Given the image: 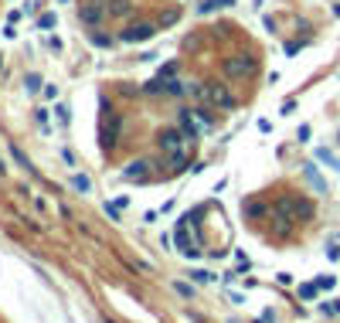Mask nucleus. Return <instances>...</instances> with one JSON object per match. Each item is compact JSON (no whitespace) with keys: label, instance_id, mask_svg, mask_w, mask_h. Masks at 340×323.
Returning <instances> with one entry per match:
<instances>
[{"label":"nucleus","instance_id":"ddd939ff","mask_svg":"<svg viewBox=\"0 0 340 323\" xmlns=\"http://www.w3.org/2000/svg\"><path fill=\"white\" fill-rule=\"evenodd\" d=\"M317 157H320L323 163H330L334 170H340V160H337V157H334V153H330V150H317Z\"/></svg>","mask_w":340,"mask_h":323},{"label":"nucleus","instance_id":"9b49d317","mask_svg":"<svg viewBox=\"0 0 340 323\" xmlns=\"http://www.w3.org/2000/svg\"><path fill=\"white\" fill-rule=\"evenodd\" d=\"M317 289H320L317 282H303L299 286V300H317Z\"/></svg>","mask_w":340,"mask_h":323},{"label":"nucleus","instance_id":"b1692460","mask_svg":"<svg viewBox=\"0 0 340 323\" xmlns=\"http://www.w3.org/2000/svg\"><path fill=\"white\" fill-rule=\"evenodd\" d=\"M177 293H181V296H191V293H194V289H191V286H187V282H177Z\"/></svg>","mask_w":340,"mask_h":323},{"label":"nucleus","instance_id":"aec40b11","mask_svg":"<svg viewBox=\"0 0 340 323\" xmlns=\"http://www.w3.org/2000/svg\"><path fill=\"white\" fill-rule=\"evenodd\" d=\"M317 286H320V289H334V276H323Z\"/></svg>","mask_w":340,"mask_h":323},{"label":"nucleus","instance_id":"bb28decb","mask_svg":"<svg viewBox=\"0 0 340 323\" xmlns=\"http://www.w3.org/2000/svg\"><path fill=\"white\" fill-rule=\"evenodd\" d=\"M3 170H7V167H3V160H0V174H3Z\"/></svg>","mask_w":340,"mask_h":323},{"label":"nucleus","instance_id":"6e6552de","mask_svg":"<svg viewBox=\"0 0 340 323\" xmlns=\"http://www.w3.org/2000/svg\"><path fill=\"white\" fill-rule=\"evenodd\" d=\"M187 276H191L198 286H207V282H214V272H211V269H194V272H187Z\"/></svg>","mask_w":340,"mask_h":323},{"label":"nucleus","instance_id":"5701e85b","mask_svg":"<svg viewBox=\"0 0 340 323\" xmlns=\"http://www.w3.org/2000/svg\"><path fill=\"white\" fill-rule=\"evenodd\" d=\"M41 27H55V14H45L41 17Z\"/></svg>","mask_w":340,"mask_h":323},{"label":"nucleus","instance_id":"9d476101","mask_svg":"<svg viewBox=\"0 0 340 323\" xmlns=\"http://www.w3.org/2000/svg\"><path fill=\"white\" fill-rule=\"evenodd\" d=\"M228 3H235V0H204L198 10H201V14H211V10H218V7H228Z\"/></svg>","mask_w":340,"mask_h":323},{"label":"nucleus","instance_id":"393cba45","mask_svg":"<svg viewBox=\"0 0 340 323\" xmlns=\"http://www.w3.org/2000/svg\"><path fill=\"white\" fill-rule=\"evenodd\" d=\"M55 113H58V119H62V123H68V106H58Z\"/></svg>","mask_w":340,"mask_h":323},{"label":"nucleus","instance_id":"f03ea898","mask_svg":"<svg viewBox=\"0 0 340 323\" xmlns=\"http://www.w3.org/2000/svg\"><path fill=\"white\" fill-rule=\"evenodd\" d=\"M255 68V58H249V55H242V58H231V62L225 65V71L231 75V78H242V75H249Z\"/></svg>","mask_w":340,"mask_h":323},{"label":"nucleus","instance_id":"2eb2a0df","mask_svg":"<svg viewBox=\"0 0 340 323\" xmlns=\"http://www.w3.org/2000/svg\"><path fill=\"white\" fill-rule=\"evenodd\" d=\"M167 92H170V95H184L187 89H184V85H181V82L174 78V82H167Z\"/></svg>","mask_w":340,"mask_h":323},{"label":"nucleus","instance_id":"412c9836","mask_svg":"<svg viewBox=\"0 0 340 323\" xmlns=\"http://www.w3.org/2000/svg\"><path fill=\"white\" fill-rule=\"evenodd\" d=\"M174 71H177V65H174V62L163 65V68H160V78H167V75H174Z\"/></svg>","mask_w":340,"mask_h":323},{"label":"nucleus","instance_id":"39448f33","mask_svg":"<svg viewBox=\"0 0 340 323\" xmlns=\"http://www.w3.org/2000/svg\"><path fill=\"white\" fill-rule=\"evenodd\" d=\"M181 139H184V129H163V133H160V146H163V150L181 146Z\"/></svg>","mask_w":340,"mask_h":323},{"label":"nucleus","instance_id":"f8f14e48","mask_svg":"<svg viewBox=\"0 0 340 323\" xmlns=\"http://www.w3.org/2000/svg\"><path fill=\"white\" fill-rule=\"evenodd\" d=\"M10 157H14V160H17V163H21L24 170H31V174H34V167H31V160H27V157H24V153H21L17 146H10Z\"/></svg>","mask_w":340,"mask_h":323},{"label":"nucleus","instance_id":"a211bd4d","mask_svg":"<svg viewBox=\"0 0 340 323\" xmlns=\"http://www.w3.org/2000/svg\"><path fill=\"white\" fill-rule=\"evenodd\" d=\"M293 109H296V99H286V102H282V116H289Z\"/></svg>","mask_w":340,"mask_h":323},{"label":"nucleus","instance_id":"7ed1b4c3","mask_svg":"<svg viewBox=\"0 0 340 323\" xmlns=\"http://www.w3.org/2000/svg\"><path fill=\"white\" fill-rule=\"evenodd\" d=\"M150 174V163H143V160H136V163H130L126 170H123V181H143Z\"/></svg>","mask_w":340,"mask_h":323},{"label":"nucleus","instance_id":"0eeeda50","mask_svg":"<svg viewBox=\"0 0 340 323\" xmlns=\"http://www.w3.org/2000/svg\"><path fill=\"white\" fill-rule=\"evenodd\" d=\"M116 126H119V119H113V123L102 126V146L106 150H113V143H116Z\"/></svg>","mask_w":340,"mask_h":323},{"label":"nucleus","instance_id":"20e7f679","mask_svg":"<svg viewBox=\"0 0 340 323\" xmlns=\"http://www.w3.org/2000/svg\"><path fill=\"white\" fill-rule=\"evenodd\" d=\"M191 116H194L191 109H181V113H177V123H181V129H184V136H198V133H201V126H194Z\"/></svg>","mask_w":340,"mask_h":323},{"label":"nucleus","instance_id":"423d86ee","mask_svg":"<svg viewBox=\"0 0 340 323\" xmlns=\"http://www.w3.org/2000/svg\"><path fill=\"white\" fill-rule=\"evenodd\" d=\"M204 95H211V99H214L218 106H231V95H228V92H225L221 85H211V89H204Z\"/></svg>","mask_w":340,"mask_h":323},{"label":"nucleus","instance_id":"4be33fe9","mask_svg":"<svg viewBox=\"0 0 340 323\" xmlns=\"http://www.w3.org/2000/svg\"><path fill=\"white\" fill-rule=\"evenodd\" d=\"M34 116H38V123H41V126L48 129V109H38V113H34Z\"/></svg>","mask_w":340,"mask_h":323},{"label":"nucleus","instance_id":"a878e982","mask_svg":"<svg viewBox=\"0 0 340 323\" xmlns=\"http://www.w3.org/2000/svg\"><path fill=\"white\" fill-rule=\"evenodd\" d=\"M323 313H340V303H327V306H323Z\"/></svg>","mask_w":340,"mask_h":323},{"label":"nucleus","instance_id":"4468645a","mask_svg":"<svg viewBox=\"0 0 340 323\" xmlns=\"http://www.w3.org/2000/svg\"><path fill=\"white\" fill-rule=\"evenodd\" d=\"M296 214H299V218H310V214H313V204H310V201H296Z\"/></svg>","mask_w":340,"mask_h":323},{"label":"nucleus","instance_id":"f257e3e1","mask_svg":"<svg viewBox=\"0 0 340 323\" xmlns=\"http://www.w3.org/2000/svg\"><path fill=\"white\" fill-rule=\"evenodd\" d=\"M153 34H157L153 24H136V27H130V31L119 34V41H123V45H136V41H150Z\"/></svg>","mask_w":340,"mask_h":323},{"label":"nucleus","instance_id":"1a4fd4ad","mask_svg":"<svg viewBox=\"0 0 340 323\" xmlns=\"http://www.w3.org/2000/svg\"><path fill=\"white\" fill-rule=\"evenodd\" d=\"M306 177L313 181V187H317V191H327V184H323V177L317 174V167H313V163H306Z\"/></svg>","mask_w":340,"mask_h":323},{"label":"nucleus","instance_id":"6ab92c4d","mask_svg":"<svg viewBox=\"0 0 340 323\" xmlns=\"http://www.w3.org/2000/svg\"><path fill=\"white\" fill-rule=\"evenodd\" d=\"M71 184H75L78 191H89V181H85V177H71Z\"/></svg>","mask_w":340,"mask_h":323},{"label":"nucleus","instance_id":"cd10ccee","mask_svg":"<svg viewBox=\"0 0 340 323\" xmlns=\"http://www.w3.org/2000/svg\"><path fill=\"white\" fill-rule=\"evenodd\" d=\"M337 143H340V133H337Z\"/></svg>","mask_w":340,"mask_h":323},{"label":"nucleus","instance_id":"f3484780","mask_svg":"<svg viewBox=\"0 0 340 323\" xmlns=\"http://www.w3.org/2000/svg\"><path fill=\"white\" fill-rule=\"evenodd\" d=\"M27 89H31V92H38V89H41V82H38V75H27Z\"/></svg>","mask_w":340,"mask_h":323},{"label":"nucleus","instance_id":"dca6fc26","mask_svg":"<svg viewBox=\"0 0 340 323\" xmlns=\"http://www.w3.org/2000/svg\"><path fill=\"white\" fill-rule=\"evenodd\" d=\"M170 163H174L177 170H184V163H187V157H184V153L177 150V153H170Z\"/></svg>","mask_w":340,"mask_h":323}]
</instances>
